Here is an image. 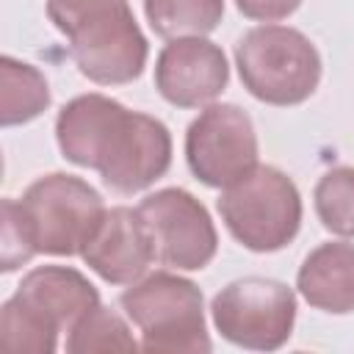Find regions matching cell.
I'll list each match as a JSON object with an SVG mask.
<instances>
[{
    "label": "cell",
    "instance_id": "10",
    "mask_svg": "<svg viewBox=\"0 0 354 354\" xmlns=\"http://www.w3.org/2000/svg\"><path fill=\"white\" fill-rule=\"evenodd\" d=\"M136 210L141 213L155 243V257L163 266L199 271L216 257V227L194 194L183 188H163L144 196Z\"/></svg>",
    "mask_w": 354,
    "mask_h": 354
},
{
    "label": "cell",
    "instance_id": "5",
    "mask_svg": "<svg viewBox=\"0 0 354 354\" xmlns=\"http://www.w3.org/2000/svg\"><path fill=\"white\" fill-rule=\"evenodd\" d=\"M19 221L36 254L72 257L97 232L105 205L102 196L75 174H44L17 199Z\"/></svg>",
    "mask_w": 354,
    "mask_h": 354
},
{
    "label": "cell",
    "instance_id": "8",
    "mask_svg": "<svg viewBox=\"0 0 354 354\" xmlns=\"http://www.w3.org/2000/svg\"><path fill=\"white\" fill-rule=\"evenodd\" d=\"M210 313L224 340L241 348L274 351L285 346L293 332L296 296L285 282L243 277L213 296Z\"/></svg>",
    "mask_w": 354,
    "mask_h": 354
},
{
    "label": "cell",
    "instance_id": "19",
    "mask_svg": "<svg viewBox=\"0 0 354 354\" xmlns=\"http://www.w3.org/2000/svg\"><path fill=\"white\" fill-rule=\"evenodd\" d=\"M238 11L249 19H260V22H274V19H285L290 17L301 0H235Z\"/></svg>",
    "mask_w": 354,
    "mask_h": 354
},
{
    "label": "cell",
    "instance_id": "1",
    "mask_svg": "<svg viewBox=\"0 0 354 354\" xmlns=\"http://www.w3.org/2000/svg\"><path fill=\"white\" fill-rule=\"evenodd\" d=\"M55 138L69 163L100 171L116 194L144 191L171 166L169 127L105 94L69 100L58 111Z\"/></svg>",
    "mask_w": 354,
    "mask_h": 354
},
{
    "label": "cell",
    "instance_id": "7",
    "mask_svg": "<svg viewBox=\"0 0 354 354\" xmlns=\"http://www.w3.org/2000/svg\"><path fill=\"white\" fill-rule=\"evenodd\" d=\"M218 213L241 246L277 252L285 249L301 227V196L285 171L257 163L246 177L221 188Z\"/></svg>",
    "mask_w": 354,
    "mask_h": 354
},
{
    "label": "cell",
    "instance_id": "9",
    "mask_svg": "<svg viewBox=\"0 0 354 354\" xmlns=\"http://www.w3.org/2000/svg\"><path fill=\"white\" fill-rule=\"evenodd\" d=\"M185 160L194 177L210 188H227L257 166V136L238 105H207L188 124Z\"/></svg>",
    "mask_w": 354,
    "mask_h": 354
},
{
    "label": "cell",
    "instance_id": "2",
    "mask_svg": "<svg viewBox=\"0 0 354 354\" xmlns=\"http://www.w3.org/2000/svg\"><path fill=\"white\" fill-rule=\"evenodd\" d=\"M47 17L66 36L83 77L122 86L144 72L149 44L127 0H47Z\"/></svg>",
    "mask_w": 354,
    "mask_h": 354
},
{
    "label": "cell",
    "instance_id": "18",
    "mask_svg": "<svg viewBox=\"0 0 354 354\" xmlns=\"http://www.w3.org/2000/svg\"><path fill=\"white\" fill-rule=\"evenodd\" d=\"M33 246L17 213V199H3V246H0V268L8 274L33 257Z\"/></svg>",
    "mask_w": 354,
    "mask_h": 354
},
{
    "label": "cell",
    "instance_id": "14",
    "mask_svg": "<svg viewBox=\"0 0 354 354\" xmlns=\"http://www.w3.org/2000/svg\"><path fill=\"white\" fill-rule=\"evenodd\" d=\"M0 122L3 127L25 124L50 108V88L44 75L11 55L0 58Z\"/></svg>",
    "mask_w": 354,
    "mask_h": 354
},
{
    "label": "cell",
    "instance_id": "12",
    "mask_svg": "<svg viewBox=\"0 0 354 354\" xmlns=\"http://www.w3.org/2000/svg\"><path fill=\"white\" fill-rule=\"evenodd\" d=\"M83 263L111 285H133L138 282L155 257L152 235L133 207H111L105 210L97 232L80 252Z\"/></svg>",
    "mask_w": 354,
    "mask_h": 354
},
{
    "label": "cell",
    "instance_id": "15",
    "mask_svg": "<svg viewBox=\"0 0 354 354\" xmlns=\"http://www.w3.org/2000/svg\"><path fill=\"white\" fill-rule=\"evenodd\" d=\"M149 28L163 39L205 36L218 28L224 0H144Z\"/></svg>",
    "mask_w": 354,
    "mask_h": 354
},
{
    "label": "cell",
    "instance_id": "16",
    "mask_svg": "<svg viewBox=\"0 0 354 354\" xmlns=\"http://www.w3.org/2000/svg\"><path fill=\"white\" fill-rule=\"evenodd\" d=\"M138 343L133 340L127 324L113 310L97 304L91 313H86L66 337L69 354H91V351H136Z\"/></svg>",
    "mask_w": 354,
    "mask_h": 354
},
{
    "label": "cell",
    "instance_id": "13",
    "mask_svg": "<svg viewBox=\"0 0 354 354\" xmlns=\"http://www.w3.org/2000/svg\"><path fill=\"white\" fill-rule=\"evenodd\" d=\"M296 288L315 310L354 313V243L329 241L315 246L296 274Z\"/></svg>",
    "mask_w": 354,
    "mask_h": 354
},
{
    "label": "cell",
    "instance_id": "4",
    "mask_svg": "<svg viewBox=\"0 0 354 354\" xmlns=\"http://www.w3.org/2000/svg\"><path fill=\"white\" fill-rule=\"evenodd\" d=\"M235 66L243 88L268 105H299L321 83V55L296 28L260 25L235 44Z\"/></svg>",
    "mask_w": 354,
    "mask_h": 354
},
{
    "label": "cell",
    "instance_id": "6",
    "mask_svg": "<svg viewBox=\"0 0 354 354\" xmlns=\"http://www.w3.org/2000/svg\"><path fill=\"white\" fill-rule=\"evenodd\" d=\"M122 310L141 332L144 351H210L202 290L177 274L155 271L119 296Z\"/></svg>",
    "mask_w": 354,
    "mask_h": 354
},
{
    "label": "cell",
    "instance_id": "17",
    "mask_svg": "<svg viewBox=\"0 0 354 354\" xmlns=\"http://www.w3.org/2000/svg\"><path fill=\"white\" fill-rule=\"evenodd\" d=\"M313 199L315 213L329 232L354 238V166L329 169L318 180Z\"/></svg>",
    "mask_w": 354,
    "mask_h": 354
},
{
    "label": "cell",
    "instance_id": "11",
    "mask_svg": "<svg viewBox=\"0 0 354 354\" xmlns=\"http://www.w3.org/2000/svg\"><path fill=\"white\" fill-rule=\"evenodd\" d=\"M230 80V66L218 44L202 36L171 39L155 61V88L177 108L213 102Z\"/></svg>",
    "mask_w": 354,
    "mask_h": 354
},
{
    "label": "cell",
    "instance_id": "3",
    "mask_svg": "<svg viewBox=\"0 0 354 354\" xmlns=\"http://www.w3.org/2000/svg\"><path fill=\"white\" fill-rule=\"evenodd\" d=\"M97 304V288L77 268L39 266L0 310V343L14 354H53L58 332H69Z\"/></svg>",
    "mask_w": 354,
    "mask_h": 354
}]
</instances>
